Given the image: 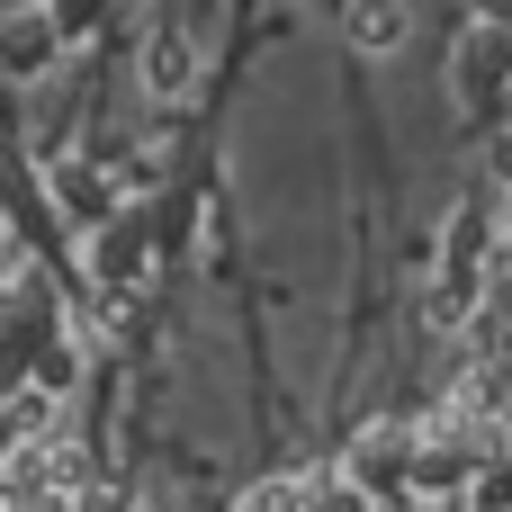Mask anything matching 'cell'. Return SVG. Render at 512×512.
Listing matches in <instances>:
<instances>
[{
	"mask_svg": "<svg viewBox=\"0 0 512 512\" xmlns=\"http://www.w3.org/2000/svg\"><path fill=\"white\" fill-rule=\"evenodd\" d=\"M144 72H153V90H189V72H198V45H189L180 27H162V36H153V54H144Z\"/></svg>",
	"mask_w": 512,
	"mask_h": 512,
	"instance_id": "6da1fadb",
	"label": "cell"
},
{
	"mask_svg": "<svg viewBox=\"0 0 512 512\" xmlns=\"http://www.w3.org/2000/svg\"><path fill=\"white\" fill-rule=\"evenodd\" d=\"M351 45H369V54L405 45V9H360V18H351Z\"/></svg>",
	"mask_w": 512,
	"mask_h": 512,
	"instance_id": "7a4b0ae2",
	"label": "cell"
},
{
	"mask_svg": "<svg viewBox=\"0 0 512 512\" xmlns=\"http://www.w3.org/2000/svg\"><path fill=\"white\" fill-rule=\"evenodd\" d=\"M495 180H504V198H512V135H495Z\"/></svg>",
	"mask_w": 512,
	"mask_h": 512,
	"instance_id": "3957f363",
	"label": "cell"
},
{
	"mask_svg": "<svg viewBox=\"0 0 512 512\" xmlns=\"http://www.w3.org/2000/svg\"><path fill=\"white\" fill-rule=\"evenodd\" d=\"M504 243H512V198H504Z\"/></svg>",
	"mask_w": 512,
	"mask_h": 512,
	"instance_id": "277c9868",
	"label": "cell"
}]
</instances>
